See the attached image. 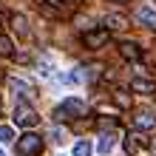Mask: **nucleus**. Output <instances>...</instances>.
Masks as SVG:
<instances>
[{
    "label": "nucleus",
    "instance_id": "obj_24",
    "mask_svg": "<svg viewBox=\"0 0 156 156\" xmlns=\"http://www.w3.org/2000/svg\"><path fill=\"white\" fill-rule=\"evenodd\" d=\"M0 156H6V153H3V151H0Z\"/></svg>",
    "mask_w": 156,
    "mask_h": 156
},
{
    "label": "nucleus",
    "instance_id": "obj_4",
    "mask_svg": "<svg viewBox=\"0 0 156 156\" xmlns=\"http://www.w3.org/2000/svg\"><path fill=\"white\" fill-rule=\"evenodd\" d=\"M111 37V31L108 29H94V31H85L82 34V43H85V48H102Z\"/></svg>",
    "mask_w": 156,
    "mask_h": 156
},
{
    "label": "nucleus",
    "instance_id": "obj_6",
    "mask_svg": "<svg viewBox=\"0 0 156 156\" xmlns=\"http://www.w3.org/2000/svg\"><path fill=\"white\" fill-rule=\"evenodd\" d=\"M131 91L133 94H156V80L136 77V80H131Z\"/></svg>",
    "mask_w": 156,
    "mask_h": 156
},
{
    "label": "nucleus",
    "instance_id": "obj_18",
    "mask_svg": "<svg viewBox=\"0 0 156 156\" xmlns=\"http://www.w3.org/2000/svg\"><path fill=\"white\" fill-rule=\"evenodd\" d=\"M14 139V128L12 125H0V142H12Z\"/></svg>",
    "mask_w": 156,
    "mask_h": 156
},
{
    "label": "nucleus",
    "instance_id": "obj_3",
    "mask_svg": "<svg viewBox=\"0 0 156 156\" xmlns=\"http://www.w3.org/2000/svg\"><path fill=\"white\" fill-rule=\"evenodd\" d=\"M40 122V116H37V111L34 108H29V105H17L14 108V125H20V128H34Z\"/></svg>",
    "mask_w": 156,
    "mask_h": 156
},
{
    "label": "nucleus",
    "instance_id": "obj_12",
    "mask_svg": "<svg viewBox=\"0 0 156 156\" xmlns=\"http://www.w3.org/2000/svg\"><path fill=\"white\" fill-rule=\"evenodd\" d=\"M114 145H116V136L114 133H102V136H99V142H97V151L99 153H108Z\"/></svg>",
    "mask_w": 156,
    "mask_h": 156
},
{
    "label": "nucleus",
    "instance_id": "obj_5",
    "mask_svg": "<svg viewBox=\"0 0 156 156\" xmlns=\"http://www.w3.org/2000/svg\"><path fill=\"white\" fill-rule=\"evenodd\" d=\"M148 145H151L148 136H142V133H128V136H125V142H122V148H125L128 156H133V153H139L142 148H148Z\"/></svg>",
    "mask_w": 156,
    "mask_h": 156
},
{
    "label": "nucleus",
    "instance_id": "obj_13",
    "mask_svg": "<svg viewBox=\"0 0 156 156\" xmlns=\"http://www.w3.org/2000/svg\"><path fill=\"white\" fill-rule=\"evenodd\" d=\"M114 102H116V108H122V111H128V108L133 105V102H131V97H128L122 88H116V91H114Z\"/></svg>",
    "mask_w": 156,
    "mask_h": 156
},
{
    "label": "nucleus",
    "instance_id": "obj_16",
    "mask_svg": "<svg viewBox=\"0 0 156 156\" xmlns=\"http://www.w3.org/2000/svg\"><path fill=\"white\" fill-rule=\"evenodd\" d=\"M45 3H51V6H57V9H66V12L80 9V0H45Z\"/></svg>",
    "mask_w": 156,
    "mask_h": 156
},
{
    "label": "nucleus",
    "instance_id": "obj_10",
    "mask_svg": "<svg viewBox=\"0 0 156 156\" xmlns=\"http://www.w3.org/2000/svg\"><path fill=\"white\" fill-rule=\"evenodd\" d=\"M136 20L145 23V26H151V29H156V12L148 6H142V9H136Z\"/></svg>",
    "mask_w": 156,
    "mask_h": 156
},
{
    "label": "nucleus",
    "instance_id": "obj_19",
    "mask_svg": "<svg viewBox=\"0 0 156 156\" xmlns=\"http://www.w3.org/2000/svg\"><path fill=\"white\" fill-rule=\"evenodd\" d=\"M62 136H66V131H62V128H57V131L51 133V139H54V142H62Z\"/></svg>",
    "mask_w": 156,
    "mask_h": 156
},
{
    "label": "nucleus",
    "instance_id": "obj_15",
    "mask_svg": "<svg viewBox=\"0 0 156 156\" xmlns=\"http://www.w3.org/2000/svg\"><path fill=\"white\" fill-rule=\"evenodd\" d=\"M0 54H3V57H12L14 54V45H12V40H9L3 31H0Z\"/></svg>",
    "mask_w": 156,
    "mask_h": 156
},
{
    "label": "nucleus",
    "instance_id": "obj_7",
    "mask_svg": "<svg viewBox=\"0 0 156 156\" xmlns=\"http://www.w3.org/2000/svg\"><path fill=\"white\" fill-rule=\"evenodd\" d=\"M119 54H122L128 62H139L142 60V48L136 43H119Z\"/></svg>",
    "mask_w": 156,
    "mask_h": 156
},
{
    "label": "nucleus",
    "instance_id": "obj_2",
    "mask_svg": "<svg viewBox=\"0 0 156 156\" xmlns=\"http://www.w3.org/2000/svg\"><path fill=\"white\" fill-rule=\"evenodd\" d=\"M17 151H20V156H40L43 153V139L37 133H23L17 139Z\"/></svg>",
    "mask_w": 156,
    "mask_h": 156
},
{
    "label": "nucleus",
    "instance_id": "obj_20",
    "mask_svg": "<svg viewBox=\"0 0 156 156\" xmlns=\"http://www.w3.org/2000/svg\"><path fill=\"white\" fill-rule=\"evenodd\" d=\"M14 57H17V62H29V54H26V51H17Z\"/></svg>",
    "mask_w": 156,
    "mask_h": 156
},
{
    "label": "nucleus",
    "instance_id": "obj_22",
    "mask_svg": "<svg viewBox=\"0 0 156 156\" xmlns=\"http://www.w3.org/2000/svg\"><path fill=\"white\" fill-rule=\"evenodd\" d=\"M111 3H128V0H111Z\"/></svg>",
    "mask_w": 156,
    "mask_h": 156
},
{
    "label": "nucleus",
    "instance_id": "obj_23",
    "mask_svg": "<svg viewBox=\"0 0 156 156\" xmlns=\"http://www.w3.org/2000/svg\"><path fill=\"white\" fill-rule=\"evenodd\" d=\"M0 111H3V102H0Z\"/></svg>",
    "mask_w": 156,
    "mask_h": 156
},
{
    "label": "nucleus",
    "instance_id": "obj_21",
    "mask_svg": "<svg viewBox=\"0 0 156 156\" xmlns=\"http://www.w3.org/2000/svg\"><path fill=\"white\" fill-rule=\"evenodd\" d=\"M0 23H6V12H0Z\"/></svg>",
    "mask_w": 156,
    "mask_h": 156
},
{
    "label": "nucleus",
    "instance_id": "obj_17",
    "mask_svg": "<svg viewBox=\"0 0 156 156\" xmlns=\"http://www.w3.org/2000/svg\"><path fill=\"white\" fill-rule=\"evenodd\" d=\"M74 156H91V142L88 139H82L74 145Z\"/></svg>",
    "mask_w": 156,
    "mask_h": 156
},
{
    "label": "nucleus",
    "instance_id": "obj_1",
    "mask_svg": "<svg viewBox=\"0 0 156 156\" xmlns=\"http://www.w3.org/2000/svg\"><path fill=\"white\" fill-rule=\"evenodd\" d=\"M88 114V105L80 102V99H66L57 111H54V122H66L68 116H85Z\"/></svg>",
    "mask_w": 156,
    "mask_h": 156
},
{
    "label": "nucleus",
    "instance_id": "obj_8",
    "mask_svg": "<svg viewBox=\"0 0 156 156\" xmlns=\"http://www.w3.org/2000/svg\"><path fill=\"white\" fill-rule=\"evenodd\" d=\"M105 29L108 31H125L128 29V17L125 14H108L105 17Z\"/></svg>",
    "mask_w": 156,
    "mask_h": 156
},
{
    "label": "nucleus",
    "instance_id": "obj_9",
    "mask_svg": "<svg viewBox=\"0 0 156 156\" xmlns=\"http://www.w3.org/2000/svg\"><path fill=\"white\" fill-rule=\"evenodd\" d=\"M133 128L136 131H151V128H156V116L153 114H136L133 116Z\"/></svg>",
    "mask_w": 156,
    "mask_h": 156
},
{
    "label": "nucleus",
    "instance_id": "obj_14",
    "mask_svg": "<svg viewBox=\"0 0 156 156\" xmlns=\"http://www.w3.org/2000/svg\"><path fill=\"white\" fill-rule=\"evenodd\" d=\"M12 88H14L20 97H29V99L34 97V88H31V85H26V82H20V80H12Z\"/></svg>",
    "mask_w": 156,
    "mask_h": 156
},
{
    "label": "nucleus",
    "instance_id": "obj_11",
    "mask_svg": "<svg viewBox=\"0 0 156 156\" xmlns=\"http://www.w3.org/2000/svg\"><path fill=\"white\" fill-rule=\"evenodd\" d=\"M12 26L20 37H29V20H26V14H12Z\"/></svg>",
    "mask_w": 156,
    "mask_h": 156
}]
</instances>
